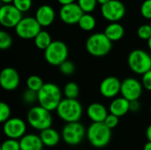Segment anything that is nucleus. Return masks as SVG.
<instances>
[{
    "label": "nucleus",
    "instance_id": "1",
    "mask_svg": "<svg viewBox=\"0 0 151 150\" xmlns=\"http://www.w3.org/2000/svg\"><path fill=\"white\" fill-rule=\"evenodd\" d=\"M37 98L39 105L50 111H57L60 102L63 100L61 89L54 83H44L37 92Z\"/></svg>",
    "mask_w": 151,
    "mask_h": 150
},
{
    "label": "nucleus",
    "instance_id": "2",
    "mask_svg": "<svg viewBox=\"0 0 151 150\" xmlns=\"http://www.w3.org/2000/svg\"><path fill=\"white\" fill-rule=\"evenodd\" d=\"M82 112V106L77 99L64 98L57 109L58 116L66 124L79 122Z\"/></svg>",
    "mask_w": 151,
    "mask_h": 150
},
{
    "label": "nucleus",
    "instance_id": "3",
    "mask_svg": "<svg viewBox=\"0 0 151 150\" xmlns=\"http://www.w3.org/2000/svg\"><path fill=\"white\" fill-rule=\"evenodd\" d=\"M87 138L95 148H104L111 139V130L103 123H92L87 130Z\"/></svg>",
    "mask_w": 151,
    "mask_h": 150
},
{
    "label": "nucleus",
    "instance_id": "4",
    "mask_svg": "<svg viewBox=\"0 0 151 150\" xmlns=\"http://www.w3.org/2000/svg\"><path fill=\"white\" fill-rule=\"evenodd\" d=\"M112 48V42L104 33H95L91 34L86 42L88 52L94 57H104L107 55Z\"/></svg>",
    "mask_w": 151,
    "mask_h": 150
},
{
    "label": "nucleus",
    "instance_id": "5",
    "mask_svg": "<svg viewBox=\"0 0 151 150\" xmlns=\"http://www.w3.org/2000/svg\"><path fill=\"white\" fill-rule=\"evenodd\" d=\"M27 119L32 128L40 132L51 127L52 125L50 111L40 105L34 106L28 111Z\"/></svg>",
    "mask_w": 151,
    "mask_h": 150
},
{
    "label": "nucleus",
    "instance_id": "6",
    "mask_svg": "<svg viewBox=\"0 0 151 150\" xmlns=\"http://www.w3.org/2000/svg\"><path fill=\"white\" fill-rule=\"evenodd\" d=\"M127 64L134 73L143 75L151 70L150 55L143 50H134L128 55Z\"/></svg>",
    "mask_w": 151,
    "mask_h": 150
},
{
    "label": "nucleus",
    "instance_id": "7",
    "mask_svg": "<svg viewBox=\"0 0 151 150\" xmlns=\"http://www.w3.org/2000/svg\"><path fill=\"white\" fill-rule=\"evenodd\" d=\"M68 57V48L62 41H53L44 50V58L48 64L53 66H59Z\"/></svg>",
    "mask_w": 151,
    "mask_h": 150
},
{
    "label": "nucleus",
    "instance_id": "8",
    "mask_svg": "<svg viewBox=\"0 0 151 150\" xmlns=\"http://www.w3.org/2000/svg\"><path fill=\"white\" fill-rule=\"evenodd\" d=\"M61 135L66 144L75 146L83 141L85 135H87V131L80 122L67 123L63 127Z\"/></svg>",
    "mask_w": 151,
    "mask_h": 150
},
{
    "label": "nucleus",
    "instance_id": "9",
    "mask_svg": "<svg viewBox=\"0 0 151 150\" xmlns=\"http://www.w3.org/2000/svg\"><path fill=\"white\" fill-rule=\"evenodd\" d=\"M42 31V27L34 17H24L15 27L17 35L21 39H35Z\"/></svg>",
    "mask_w": 151,
    "mask_h": 150
},
{
    "label": "nucleus",
    "instance_id": "10",
    "mask_svg": "<svg viewBox=\"0 0 151 150\" xmlns=\"http://www.w3.org/2000/svg\"><path fill=\"white\" fill-rule=\"evenodd\" d=\"M101 12L103 17L111 23L119 22L126 14V6L119 0H111L101 5Z\"/></svg>",
    "mask_w": 151,
    "mask_h": 150
},
{
    "label": "nucleus",
    "instance_id": "11",
    "mask_svg": "<svg viewBox=\"0 0 151 150\" xmlns=\"http://www.w3.org/2000/svg\"><path fill=\"white\" fill-rule=\"evenodd\" d=\"M23 19L22 12L12 4H3L0 7V23L6 28H15Z\"/></svg>",
    "mask_w": 151,
    "mask_h": 150
},
{
    "label": "nucleus",
    "instance_id": "12",
    "mask_svg": "<svg viewBox=\"0 0 151 150\" xmlns=\"http://www.w3.org/2000/svg\"><path fill=\"white\" fill-rule=\"evenodd\" d=\"M143 86L137 79L129 77L125 79L121 83L120 94L122 97L126 98L129 102L138 100L142 94Z\"/></svg>",
    "mask_w": 151,
    "mask_h": 150
},
{
    "label": "nucleus",
    "instance_id": "13",
    "mask_svg": "<svg viewBox=\"0 0 151 150\" xmlns=\"http://www.w3.org/2000/svg\"><path fill=\"white\" fill-rule=\"evenodd\" d=\"M3 131L8 139L20 140L27 132V125L24 120L19 118H11L4 123Z\"/></svg>",
    "mask_w": 151,
    "mask_h": 150
},
{
    "label": "nucleus",
    "instance_id": "14",
    "mask_svg": "<svg viewBox=\"0 0 151 150\" xmlns=\"http://www.w3.org/2000/svg\"><path fill=\"white\" fill-rule=\"evenodd\" d=\"M83 14V11L81 9L77 3L63 5L59 10L60 19L68 25L78 24Z\"/></svg>",
    "mask_w": 151,
    "mask_h": 150
},
{
    "label": "nucleus",
    "instance_id": "15",
    "mask_svg": "<svg viewBox=\"0 0 151 150\" xmlns=\"http://www.w3.org/2000/svg\"><path fill=\"white\" fill-rule=\"evenodd\" d=\"M120 80L114 76H110L104 79L99 86L101 95L105 98H115L121 90Z\"/></svg>",
    "mask_w": 151,
    "mask_h": 150
},
{
    "label": "nucleus",
    "instance_id": "16",
    "mask_svg": "<svg viewBox=\"0 0 151 150\" xmlns=\"http://www.w3.org/2000/svg\"><path fill=\"white\" fill-rule=\"evenodd\" d=\"M0 85L6 91H12L19 85V75L12 67H5L0 73Z\"/></svg>",
    "mask_w": 151,
    "mask_h": 150
},
{
    "label": "nucleus",
    "instance_id": "17",
    "mask_svg": "<svg viewBox=\"0 0 151 150\" xmlns=\"http://www.w3.org/2000/svg\"><path fill=\"white\" fill-rule=\"evenodd\" d=\"M55 16V11L50 5L42 4L37 9L35 18L36 19V20L38 21L42 27H46L53 23Z\"/></svg>",
    "mask_w": 151,
    "mask_h": 150
},
{
    "label": "nucleus",
    "instance_id": "18",
    "mask_svg": "<svg viewBox=\"0 0 151 150\" xmlns=\"http://www.w3.org/2000/svg\"><path fill=\"white\" fill-rule=\"evenodd\" d=\"M87 115L92 123H103L109 115V112L104 104L93 103L88 107Z\"/></svg>",
    "mask_w": 151,
    "mask_h": 150
},
{
    "label": "nucleus",
    "instance_id": "19",
    "mask_svg": "<svg viewBox=\"0 0 151 150\" xmlns=\"http://www.w3.org/2000/svg\"><path fill=\"white\" fill-rule=\"evenodd\" d=\"M20 150H42L43 143L40 135L35 133H26L19 140Z\"/></svg>",
    "mask_w": 151,
    "mask_h": 150
},
{
    "label": "nucleus",
    "instance_id": "20",
    "mask_svg": "<svg viewBox=\"0 0 151 150\" xmlns=\"http://www.w3.org/2000/svg\"><path fill=\"white\" fill-rule=\"evenodd\" d=\"M109 111L119 118L123 117L130 111V102L122 96L114 98L109 106Z\"/></svg>",
    "mask_w": 151,
    "mask_h": 150
},
{
    "label": "nucleus",
    "instance_id": "21",
    "mask_svg": "<svg viewBox=\"0 0 151 150\" xmlns=\"http://www.w3.org/2000/svg\"><path fill=\"white\" fill-rule=\"evenodd\" d=\"M104 33L111 42H117L124 36L125 29L119 22H112L105 27Z\"/></svg>",
    "mask_w": 151,
    "mask_h": 150
},
{
    "label": "nucleus",
    "instance_id": "22",
    "mask_svg": "<svg viewBox=\"0 0 151 150\" xmlns=\"http://www.w3.org/2000/svg\"><path fill=\"white\" fill-rule=\"evenodd\" d=\"M40 138L44 146L54 147L60 141V134L53 128L50 127L40 133Z\"/></svg>",
    "mask_w": 151,
    "mask_h": 150
},
{
    "label": "nucleus",
    "instance_id": "23",
    "mask_svg": "<svg viewBox=\"0 0 151 150\" xmlns=\"http://www.w3.org/2000/svg\"><path fill=\"white\" fill-rule=\"evenodd\" d=\"M35 40V44L39 50H45L53 42L51 40V36L50 33H48L45 30H42L34 39Z\"/></svg>",
    "mask_w": 151,
    "mask_h": 150
},
{
    "label": "nucleus",
    "instance_id": "24",
    "mask_svg": "<svg viewBox=\"0 0 151 150\" xmlns=\"http://www.w3.org/2000/svg\"><path fill=\"white\" fill-rule=\"evenodd\" d=\"M78 25L82 30L88 32V31H92L96 27V20L91 13H84L81 18Z\"/></svg>",
    "mask_w": 151,
    "mask_h": 150
},
{
    "label": "nucleus",
    "instance_id": "25",
    "mask_svg": "<svg viewBox=\"0 0 151 150\" xmlns=\"http://www.w3.org/2000/svg\"><path fill=\"white\" fill-rule=\"evenodd\" d=\"M44 85V82L42 79L37 75H31L27 79V89H30L35 92H38L42 86Z\"/></svg>",
    "mask_w": 151,
    "mask_h": 150
},
{
    "label": "nucleus",
    "instance_id": "26",
    "mask_svg": "<svg viewBox=\"0 0 151 150\" xmlns=\"http://www.w3.org/2000/svg\"><path fill=\"white\" fill-rule=\"evenodd\" d=\"M80 93L79 86L75 82H68L64 88V95L68 99H77Z\"/></svg>",
    "mask_w": 151,
    "mask_h": 150
},
{
    "label": "nucleus",
    "instance_id": "27",
    "mask_svg": "<svg viewBox=\"0 0 151 150\" xmlns=\"http://www.w3.org/2000/svg\"><path fill=\"white\" fill-rule=\"evenodd\" d=\"M78 5L84 13H91L96 7L97 0H78Z\"/></svg>",
    "mask_w": 151,
    "mask_h": 150
},
{
    "label": "nucleus",
    "instance_id": "28",
    "mask_svg": "<svg viewBox=\"0 0 151 150\" xmlns=\"http://www.w3.org/2000/svg\"><path fill=\"white\" fill-rule=\"evenodd\" d=\"M12 39L11 35L4 30L0 31V49L3 50H7L12 46Z\"/></svg>",
    "mask_w": 151,
    "mask_h": 150
},
{
    "label": "nucleus",
    "instance_id": "29",
    "mask_svg": "<svg viewBox=\"0 0 151 150\" xmlns=\"http://www.w3.org/2000/svg\"><path fill=\"white\" fill-rule=\"evenodd\" d=\"M137 34L140 39L148 41L151 38V26L150 24H144L139 27L137 30Z\"/></svg>",
    "mask_w": 151,
    "mask_h": 150
},
{
    "label": "nucleus",
    "instance_id": "30",
    "mask_svg": "<svg viewBox=\"0 0 151 150\" xmlns=\"http://www.w3.org/2000/svg\"><path fill=\"white\" fill-rule=\"evenodd\" d=\"M0 150H20L19 141L7 138V140L2 143Z\"/></svg>",
    "mask_w": 151,
    "mask_h": 150
},
{
    "label": "nucleus",
    "instance_id": "31",
    "mask_svg": "<svg viewBox=\"0 0 151 150\" xmlns=\"http://www.w3.org/2000/svg\"><path fill=\"white\" fill-rule=\"evenodd\" d=\"M22 99H23V102L27 104H34L35 102H38L37 92L32 91L30 89H27L23 93Z\"/></svg>",
    "mask_w": 151,
    "mask_h": 150
},
{
    "label": "nucleus",
    "instance_id": "32",
    "mask_svg": "<svg viewBox=\"0 0 151 150\" xmlns=\"http://www.w3.org/2000/svg\"><path fill=\"white\" fill-rule=\"evenodd\" d=\"M11 109L9 105L4 102L0 103V122L1 123H5L8 119L11 118Z\"/></svg>",
    "mask_w": 151,
    "mask_h": 150
},
{
    "label": "nucleus",
    "instance_id": "33",
    "mask_svg": "<svg viewBox=\"0 0 151 150\" xmlns=\"http://www.w3.org/2000/svg\"><path fill=\"white\" fill-rule=\"evenodd\" d=\"M12 4L21 12L27 11L32 6V0H13Z\"/></svg>",
    "mask_w": 151,
    "mask_h": 150
},
{
    "label": "nucleus",
    "instance_id": "34",
    "mask_svg": "<svg viewBox=\"0 0 151 150\" xmlns=\"http://www.w3.org/2000/svg\"><path fill=\"white\" fill-rule=\"evenodd\" d=\"M59 70L61 73L64 75H72L75 71V65H73V62L66 60L62 65H59Z\"/></svg>",
    "mask_w": 151,
    "mask_h": 150
},
{
    "label": "nucleus",
    "instance_id": "35",
    "mask_svg": "<svg viewBox=\"0 0 151 150\" xmlns=\"http://www.w3.org/2000/svg\"><path fill=\"white\" fill-rule=\"evenodd\" d=\"M141 14L147 19L151 20V0H144L141 6Z\"/></svg>",
    "mask_w": 151,
    "mask_h": 150
},
{
    "label": "nucleus",
    "instance_id": "36",
    "mask_svg": "<svg viewBox=\"0 0 151 150\" xmlns=\"http://www.w3.org/2000/svg\"><path fill=\"white\" fill-rule=\"evenodd\" d=\"M119 117H117V116H115L113 114L109 113V115L107 116V118H106V119L104 120V123L111 130V129L115 128L118 126V124H119Z\"/></svg>",
    "mask_w": 151,
    "mask_h": 150
},
{
    "label": "nucleus",
    "instance_id": "37",
    "mask_svg": "<svg viewBox=\"0 0 151 150\" xmlns=\"http://www.w3.org/2000/svg\"><path fill=\"white\" fill-rule=\"evenodd\" d=\"M142 84L145 89L151 91V70L142 75Z\"/></svg>",
    "mask_w": 151,
    "mask_h": 150
},
{
    "label": "nucleus",
    "instance_id": "38",
    "mask_svg": "<svg viewBox=\"0 0 151 150\" xmlns=\"http://www.w3.org/2000/svg\"><path fill=\"white\" fill-rule=\"evenodd\" d=\"M141 109V103L138 100L130 102V111L136 112Z\"/></svg>",
    "mask_w": 151,
    "mask_h": 150
},
{
    "label": "nucleus",
    "instance_id": "39",
    "mask_svg": "<svg viewBox=\"0 0 151 150\" xmlns=\"http://www.w3.org/2000/svg\"><path fill=\"white\" fill-rule=\"evenodd\" d=\"M62 6L63 5H66V4H73L75 0H57Z\"/></svg>",
    "mask_w": 151,
    "mask_h": 150
},
{
    "label": "nucleus",
    "instance_id": "40",
    "mask_svg": "<svg viewBox=\"0 0 151 150\" xmlns=\"http://www.w3.org/2000/svg\"><path fill=\"white\" fill-rule=\"evenodd\" d=\"M146 137H147L148 141L151 142V124L148 126V128L146 130Z\"/></svg>",
    "mask_w": 151,
    "mask_h": 150
},
{
    "label": "nucleus",
    "instance_id": "41",
    "mask_svg": "<svg viewBox=\"0 0 151 150\" xmlns=\"http://www.w3.org/2000/svg\"><path fill=\"white\" fill-rule=\"evenodd\" d=\"M143 150H151V142L150 141H148V142L145 144V146H144V148H143Z\"/></svg>",
    "mask_w": 151,
    "mask_h": 150
},
{
    "label": "nucleus",
    "instance_id": "42",
    "mask_svg": "<svg viewBox=\"0 0 151 150\" xmlns=\"http://www.w3.org/2000/svg\"><path fill=\"white\" fill-rule=\"evenodd\" d=\"M111 0H97V3L98 4H100L101 5H103V4H107L108 2H110Z\"/></svg>",
    "mask_w": 151,
    "mask_h": 150
},
{
    "label": "nucleus",
    "instance_id": "43",
    "mask_svg": "<svg viewBox=\"0 0 151 150\" xmlns=\"http://www.w3.org/2000/svg\"><path fill=\"white\" fill-rule=\"evenodd\" d=\"M2 3H4V4H10L11 3L13 2V0H1Z\"/></svg>",
    "mask_w": 151,
    "mask_h": 150
},
{
    "label": "nucleus",
    "instance_id": "44",
    "mask_svg": "<svg viewBox=\"0 0 151 150\" xmlns=\"http://www.w3.org/2000/svg\"><path fill=\"white\" fill-rule=\"evenodd\" d=\"M148 47H149V49L151 50V38H150L148 40Z\"/></svg>",
    "mask_w": 151,
    "mask_h": 150
},
{
    "label": "nucleus",
    "instance_id": "45",
    "mask_svg": "<svg viewBox=\"0 0 151 150\" xmlns=\"http://www.w3.org/2000/svg\"><path fill=\"white\" fill-rule=\"evenodd\" d=\"M150 114H151V105H150Z\"/></svg>",
    "mask_w": 151,
    "mask_h": 150
},
{
    "label": "nucleus",
    "instance_id": "46",
    "mask_svg": "<svg viewBox=\"0 0 151 150\" xmlns=\"http://www.w3.org/2000/svg\"><path fill=\"white\" fill-rule=\"evenodd\" d=\"M150 26H151V21H150Z\"/></svg>",
    "mask_w": 151,
    "mask_h": 150
}]
</instances>
